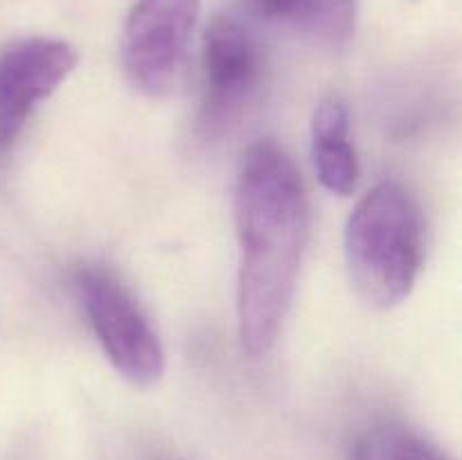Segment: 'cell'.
Segmentation results:
<instances>
[{"label": "cell", "instance_id": "6", "mask_svg": "<svg viewBox=\"0 0 462 460\" xmlns=\"http://www.w3.org/2000/svg\"><path fill=\"white\" fill-rule=\"evenodd\" d=\"M260 50L246 27L230 16H215L203 32L201 122L215 129L242 108L260 79Z\"/></svg>", "mask_w": 462, "mask_h": 460}, {"label": "cell", "instance_id": "2", "mask_svg": "<svg viewBox=\"0 0 462 460\" xmlns=\"http://www.w3.org/2000/svg\"><path fill=\"white\" fill-rule=\"evenodd\" d=\"M422 264V221L397 183H379L352 210L346 225V269L356 296L374 309L404 302Z\"/></svg>", "mask_w": 462, "mask_h": 460}, {"label": "cell", "instance_id": "8", "mask_svg": "<svg viewBox=\"0 0 462 460\" xmlns=\"http://www.w3.org/2000/svg\"><path fill=\"white\" fill-rule=\"evenodd\" d=\"M255 12L287 23L300 34L328 45L350 41L356 23V0H248Z\"/></svg>", "mask_w": 462, "mask_h": 460}, {"label": "cell", "instance_id": "5", "mask_svg": "<svg viewBox=\"0 0 462 460\" xmlns=\"http://www.w3.org/2000/svg\"><path fill=\"white\" fill-rule=\"evenodd\" d=\"M77 50L59 39H23L0 52V149L14 144L34 108L75 70Z\"/></svg>", "mask_w": 462, "mask_h": 460}, {"label": "cell", "instance_id": "4", "mask_svg": "<svg viewBox=\"0 0 462 460\" xmlns=\"http://www.w3.org/2000/svg\"><path fill=\"white\" fill-rule=\"evenodd\" d=\"M201 0H135L125 23L122 61L129 81L149 97H165L185 70Z\"/></svg>", "mask_w": 462, "mask_h": 460}, {"label": "cell", "instance_id": "7", "mask_svg": "<svg viewBox=\"0 0 462 460\" xmlns=\"http://www.w3.org/2000/svg\"><path fill=\"white\" fill-rule=\"evenodd\" d=\"M350 117L343 99L325 97L311 117V158L320 183L334 194L355 192L359 179V162L350 144Z\"/></svg>", "mask_w": 462, "mask_h": 460}, {"label": "cell", "instance_id": "1", "mask_svg": "<svg viewBox=\"0 0 462 460\" xmlns=\"http://www.w3.org/2000/svg\"><path fill=\"white\" fill-rule=\"evenodd\" d=\"M239 242L237 325L253 359L278 341L296 291L310 233L305 185L291 158L273 140L244 153L235 185Z\"/></svg>", "mask_w": 462, "mask_h": 460}, {"label": "cell", "instance_id": "3", "mask_svg": "<svg viewBox=\"0 0 462 460\" xmlns=\"http://www.w3.org/2000/svg\"><path fill=\"white\" fill-rule=\"evenodd\" d=\"M99 345L113 368L135 386H152L165 373V350L125 284L104 269L86 266L75 278Z\"/></svg>", "mask_w": 462, "mask_h": 460}, {"label": "cell", "instance_id": "9", "mask_svg": "<svg viewBox=\"0 0 462 460\" xmlns=\"http://www.w3.org/2000/svg\"><path fill=\"white\" fill-rule=\"evenodd\" d=\"M388 460H445L436 449H431L424 442L413 440V437H404L397 440L391 449V458Z\"/></svg>", "mask_w": 462, "mask_h": 460}]
</instances>
